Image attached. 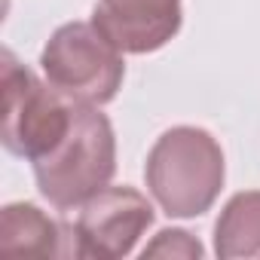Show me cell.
<instances>
[{"label": "cell", "mask_w": 260, "mask_h": 260, "mask_svg": "<svg viewBox=\"0 0 260 260\" xmlns=\"http://www.w3.org/2000/svg\"><path fill=\"white\" fill-rule=\"evenodd\" d=\"M153 223L150 202L132 187H104L83 202L77 217V257L116 260L135 248V242Z\"/></svg>", "instance_id": "cell-5"}, {"label": "cell", "mask_w": 260, "mask_h": 260, "mask_svg": "<svg viewBox=\"0 0 260 260\" xmlns=\"http://www.w3.org/2000/svg\"><path fill=\"white\" fill-rule=\"evenodd\" d=\"M144 257H202V245L184 230H162L156 242L144 248Z\"/></svg>", "instance_id": "cell-9"}, {"label": "cell", "mask_w": 260, "mask_h": 260, "mask_svg": "<svg viewBox=\"0 0 260 260\" xmlns=\"http://www.w3.org/2000/svg\"><path fill=\"white\" fill-rule=\"evenodd\" d=\"M92 25L119 49L144 55L181 28V0H98Z\"/></svg>", "instance_id": "cell-6"}, {"label": "cell", "mask_w": 260, "mask_h": 260, "mask_svg": "<svg viewBox=\"0 0 260 260\" xmlns=\"http://www.w3.org/2000/svg\"><path fill=\"white\" fill-rule=\"evenodd\" d=\"M4 147L31 162L43 159L71 128L74 98L49 89L31 68L19 64L13 52H4Z\"/></svg>", "instance_id": "cell-3"}, {"label": "cell", "mask_w": 260, "mask_h": 260, "mask_svg": "<svg viewBox=\"0 0 260 260\" xmlns=\"http://www.w3.org/2000/svg\"><path fill=\"white\" fill-rule=\"evenodd\" d=\"M144 178L169 217L205 214L223 187V150L205 128H169L147 156Z\"/></svg>", "instance_id": "cell-2"}, {"label": "cell", "mask_w": 260, "mask_h": 260, "mask_svg": "<svg viewBox=\"0 0 260 260\" xmlns=\"http://www.w3.org/2000/svg\"><path fill=\"white\" fill-rule=\"evenodd\" d=\"M116 172V141L110 119L95 104H74L64 138L34 162L40 193L61 211L83 205L110 184Z\"/></svg>", "instance_id": "cell-1"}, {"label": "cell", "mask_w": 260, "mask_h": 260, "mask_svg": "<svg viewBox=\"0 0 260 260\" xmlns=\"http://www.w3.org/2000/svg\"><path fill=\"white\" fill-rule=\"evenodd\" d=\"M40 64L49 86H55L74 101L95 107L113 101L125 74L122 52L95 25L86 22L61 25L49 37Z\"/></svg>", "instance_id": "cell-4"}, {"label": "cell", "mask_w": 260, "mask_h": 260, "mask_svg": "<svg viewBox=\"0 0 260 260\" xmlns=\"http://www.w3.org/2000/svg\"><path fill=\"white\" fill-rule=\"evenodd\" d=\"M214 251L223 260L260 257V190L236 193L217 217Z\"/></svg>", "instance_id": "cell-8"}, {"label": "cell", "mask_w": 260, "mask_h": 260, "mask_svg": "<svg viewBox=\"0 0 260 260\" xmlns=\"http://www.w3.org/2000/svg\"><path fill=\"white\" fill-rule=\"evenodd\" d=\"M61 230L37 205L19 202L0 211V254L4 257H58Z\"/></svg>", "instance_id": "cell-7"}]
</instances>
